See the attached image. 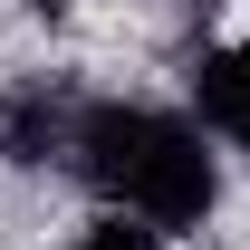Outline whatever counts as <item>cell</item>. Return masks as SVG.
I'll return each instance as SVG.
<instances>
[{
  "instance_id": "cell-1",
  "label": "cell",
  "mask_w": 250,
  "mask_h": 250,
  "mask_svg": "<svg viewBox=\"0 0 250 250\" xmlns=\"http://www.w3.org/2000/svg\"><path fill=\"white\" fill-rule=\"evenodd\" d=\"M67 154L106 192V212L145 221V231H192V221L221 202V173H212L202 125L164 116V106H77Z\"/></svg>"
},
{
  "instance_id": "cell-2",
  "label": "cell",
  "mask_w": 250,
  "mask_h": 250,
  "mask_svg": "<svg viewBox=\"0 0 250 250\" xmlns=\"http://www.w3.org/2000/svg\"><path fill=\"white\" fill-rule=\"evenodd\" d=\"M67 135H77V106H58L48 87L0 96V154H10V164H48V154H67Z\"/></svg>"
},
{
  "instance_id": "cell-3",
  "label": "cell",
  "mask_w": 250,
  "mask_h": 250,
  "mask_svg": "<svg viewBox=\"0 0 250 250\" xmlns=\"http://www.w3.org/2000/svg\"><path fill=\"white\" fill-rule=\"evenodd\" d=\"M192 106H202V125H212V135L250 145V39L202 58V77H192Z\"/></svg>"
},
{
  "instance_id": "cell-4",
  "label": "cell",
  "mask_w": 250,
  "mask_h": 250,
  "mask_svg": "<svg viewBox=\"0 0 250 250\" xmlns=\"http://www.w3.org/2000/svg\"><path fill=\"white\" fill-rule=\"evenodd\" d=\"M77 250H164V231H145V221L106 212V221H87V231H77Z\"/></svg>"
}]
</instances>
